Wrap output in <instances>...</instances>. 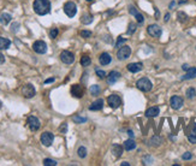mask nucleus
I'll return each instance as SVG.
<instances>
[{
  "label": "nucleus",
  "mask_w": 196,
  "mask_h": 166,
  "mask_svg": "<svg viewBox=\"0 0 196 166\" xmlns=\"http://www.w3.org/2000/svg\"><path fill=\"white\" fill-rule=\"evenodd\" d=\"M33 7H34V11L40 16L49 14L51 11V2L49 0H35L34 4H33Z\"/></svg>",
  "instance_id": "1"
},
{
  "label": "nucleus",
  "mask_w": 196,
  "mask_h": 166,
  "mask_svg": "<svg viewBox=\"0 0 196 166\" xmlns=\"http://www.w3.org/2000/svg\"><path fill=\"white\" fill-rule=\"evenodd\" d=\"M136 87L140 89L141 92L147 93V92H151V90H152V88H153V83L149 81V78L143 77V78H140V80L136 82Z\"/></svg>",
  "instance_id": "2"
},
{
  "label": "nucleus",
  "mask_w": 196,
  "mask_h": 166,
  "mask_svg": "<svg viewBox=\"0 0 196 166\" xmlns=\"http://www.w3.org/2000/svg\"><path fill=\"white\" fill-rule=\"evenodd\" d=\"M64 12L65 14L68 16V17H75L76 14H77V6H76V4L73 2V1H68L65 5H64Z\"/></svg>",
  "instance_id": "3"
},
{
  "label": "nucleus",
  "mask_w": 196,
  "mask_h": 166,
  "mask_svg": "<svg viewBox=\"0 0 196 166\" xmlns=\"http://www.w3.org/2000/svg\"><path fill=\"white\" fill-rule=\"evenodd\" d=\"M35 93H36V90H35L34 85L30 84V83H27V84H24L22 87V95L24 97H27V99L35 97Z\"/></svg>",
  "instance_id": "4"
},
{
  "label": "nucleus",
  "mask_w": 196,
  "mask_h": 166,
  "mask_svg": "<svg viewBox=\"0 0 196 166\" xmlns=\"http://www.w3.org/2000/svg\"><path fill=\"white\" fill-rule=\"evenodd\" d=\"M131 55V48L129 46H122L119 47L118 52H117V58L119 60H125Z\"/></svg>",
  "instance_id": "5"
},
{
  "label": "nucleus",
  "mask_w": 196,
  "mask_h": 166,
  "mask_svg": "<svg viewBox=\"0 0 196 166\" xmlns=\"http://www.w3.org/2000/svg\"><path fill=\"white\" fill-rule=\"evenodd\" d=\"M107 102H108V105H110L111 109L116 110V109H118L122 105V97H119V95L112 94V95H110V97H107Z\"/></svg>",
  "instance_id": "6"
},
{
  "label": "nucleus",
  "mask_w": 196,
  "mask_h": 166,
  "mask_svg": "<svg viewBox=\"0 0 196 166\" xmlns=\"http://www.w3.org/2000/svg\"><path fill=\"white\" fill-rule=\"evenodd\" d=\"M53 140H54V135L52 132H49V131H45L41 135V137H40V141H41V143L45 147H49L53 143Z\"/></svg>",
  "instance_id": "7"
},
{
  "label": "nucleus",
  "mask_w": 196,
  "mask_h": 166,
  "mask_svg": "<svg viewBox=\"0 0 196 166\" xmlns=\"http://www.w3.org/2000/svg\"><path fill=\"white\" fill-rule=\"evenodd\" d=\"M33 49L36 53H39V54H43V53L47 52V45L42 40H37V41H35L33 43Z\"/></svg>",
  "instance_id": "8"
},
{
  "label": "nucleus",
  "mask_w": 196,
  "mask_h": 166,
  "mask_svg": "<svg viewBox=\"0 0 196 166\" xmlns=\"http://www.w3.org/2000/svg\"><path fill=\"white\" fill-rule=\"evenodd\" d=\"M170 105H171V107L173 110H179V109H182V106L184 105V100H183V97H178V95H174V97H171Z\"/></svg>",
  "instance_id": "9"
},
{
  "label": "nucleus",
  "mask_w": 196,
  "mask_h": 166,
  "mask_svg": "<svg viewBox=\"0 0 196 166\" xmlns=\"http://www.w3.org/2000/svg\"><path fill=\"white\" fill-rule=\"evenodd\" d=\"M27 123H28V126L29 129L31 130V131H37L39 129H40V121L36 118V117H34V116H30L28 117V121H27Z\"/></svg>",
  "instance_id": "10"
},
{
  "label": "nucleus",
  "mask_w": 196,
  "mask_h": 166,
  "mask_svg": "<svg viewBox=\"0 0 196 166\" xmlns=\"http://www.w3.org/2000/svg\"><path fill=\"white\" fill-rule=\"evenodd\" d=\"M147 31H148V34H149L152 38H160V36H161V33H163L161 28L159 27L158 24H151V26H148Z\"/></svg>",
  "instance_id": "11"
},
{
  "label": "nucleus",
  "mask_w": 196,
  "mask_h": 166,
  "mask_svg": "<svg viewBox=\"0 0 196 166\" xmlns=\"http://www.w3.org/2000/svg\"><path fill=\"white\" fill-rule=\"evenodd\" d=\"M60 60L64 64H72L75 61V55H73V53L69 52V51H63L60 53Z\"/></svg>",
  "instance_id": "12"
},
{
  "label": "nucleus",
  "mask_w": 196,
  "mask_h": 166,
  "mask_svg": "<svg viewBox=\"0 0 196 166\" xmlns=\"http://www.w3.org/2000/svg\"><path fill=\"white\" fill-rule=\"evenodd\" d=\"M71 94L75 97H82L84 95V87H82L81 84H73L71 87Z\"/></svg>",
  "instance_id": "13"
},
{
  "label": "nucleus",
  "mask_w": 196,
  "mask_h": 166,
  "mask_svg": "<svg viewBox=\"0 0 196 166\" xmlns=\"http://www.w3.org/2000/svg\"><path fill=\"white\" fill-rule=\"evenodd\" d=\"M119 78H120V73H119L118 71H111V72L108 73V76H107V83H108L110 85H112V84H114Z\"/></svg>",
  "instance_id": "14"
},
{
  "label": "nucleus",
  "mask_w": 196,
  "mask_h": 166,
  "mask_svg": "<svg viewBox=\"0 0 196 166\" xmlns=\"http://www.w3.org/2000/svg\"><path fill=\"white\" fill-rule=\"evenodd\" d=\"M142 69H143V64L142 63H131V64L127 65V70L130 72H132V73H136V72L141 71Z\"/></svg>",
  "instance_id": "15"
},
{
  "label": "nucleus",
  "mask_w": 196,
  "mask_h": 166,
  "mask_svg": "<svg viewBox=\"0 0 196 166\" xmlns=\"http://www.w3.org/2000/svg\"><path fill=\"white\" fill-rule=\"evenodd\" d=\"M102 107H104V100H102V99H98V100H95V101L89 106V110L100 111V110H102Z\"/></svg>",
  "instance_id": "16"
},
{
  "label": "nucleus",
  "mask_w": 196,
  "mask_h": 166,
  "mask_svg": "<svg viewBox=\"0 0 196 166\" xmlns=\"http://www.w3.org/2000/svg\"><path fill=\"white\" fill-rule=\"evenodd\" d=\"M159 113H160V109L158 106H153V107H151V109H148L146 111V117L153 118V117H156Z\"/></svg>",
  "instance_id": "17"
},
{
  "label": "nucleus",
  "mask_w": 196,
  "mask_h": 166,
  "mask_svg": "<svg viewBox=\"0 0 196 166\" xmlns=\"http://www.w3.org/2000/svg\"><path fill=\"white\" fill-rule=\"evenodd\" d=\"M195 77H196V68H190L186 71V73L181 77V80L185 81V80H191V78H195Z\"/></svg>",
  "instance_id": "18"
},
{
  "label": "nucleus",
  "mask_w": 196,
  "mask_h": 166,
  "mask_svg": "<svg viewBox=\"0 0 196 166\" xmlns=\"http://www.w3.org/2000/svg\"><path fill=\"white\" fill-rule=\"evenodd\" d=\"M11 19H12V16L10 14L4 12V14H0V24H2V26H7L11 22Z\"/></svg>",
  "instance_id": "19"
},
{
  "label": "nucleus",
  "mask_w": 196,
  "mask_h": 166,
  "mask_svg": "<svg viewBox=\"0 0 196 166\" xmlns=\"http://www.w3.org/2000/svg\"><path fill=\"white\" fill-rule=\"evenodd\" d=\"M99 61L101 65H108L111 63V55L108 53H102L99 57Z\"/></svg>",
  "instance_id": "20"
},
{
  "label": "nucleus",
  "mask_w": 196,
  "mask_h": 166,
  "mask_svg": "<svg viewBox=\"0 0 196 166\" xmlns=\"http://www.w3.org/2000/svg\"><path fill=\"white\" fill-rule=\"evenodd\" d=\"M135 148H136V142L131 137L129 138V140H126L125 142H124V149H125V151L130 152V151H132V149H135Z\"/></svg>",
  "instance_id": "21"
},
{
  "label": "nucleus",
  "mask_w": 196,
  "mask_h": 166,
  "mask_svg": "<svg viewBox=\"0 0 196 166\" xmlns=\"http://www.w3.org/2000/svg\"><path fill=\"white\" fill-rule=\"evenodd\" d=\"M112 154L116 156V158H119V156L123 154V147H122L120 144H118V143L113 144L112 146Z\"/></svg>",
  "instance_id": "22"
},
{
  "label": "nucleus",
  "mask_w": 196,
  "mask_h": 166,
  "mask_svg": "<svg viewBox=\"0 0 196 166\" xmlns=\"http://www.w3.org/2000/svg\"><path fill=\"white\" fill-rule=\"evenodd\" d=\"M188 140L190 143H196V123H194L193 129L190 131V134L188 135Z\"/></svg>",
  "instance_id": "23"
},
{
  "label": "nucleus",
  "mask_w": 196,
  "mask_h": 166,
  "mask_svg": "<svg viewBox=\"0 0 196 166\" xmlns=\"http://www.w3.org/2000/svg\"><path fill=\"white\" fill-rule=\"evenodd\" d=\"M11 46V41L6 38H0V49H7Z\"/></svg>",
  "instance_id": "24"
},
{
  "label": "nucleus",
  "mask_w": 196,
  "mask_h": 166,
  "mask_svg": "<svg viewBox=\"0 0 196 166\" xmlns=\"http://www.w3.org/2000/svg\"><path fill=\"white\" fill-rule=\"evenodd\" d=\"M93 19H94V17L92 16V14H83L82 16V18H81V22L83 23V24H90L92 22H93Z\"/></svg>",
  "instance_id": "25"
},
{
  "label": "nucleus",
  "mask_w": 196,
  "mask_h": 166,
  "mask_svg": "<svg viewBox=\"0 0 196 166\" xmlns=\"http://www.w3.org/2000/svg\"><path fill=\"white\" fill-rule=\"evenodd\" d=\"M149 142H151L152 146H160L163 143V138L160 137V136H153V137L151 138Z\"/></svg>",
  "instance_id": "26"
},
{
  "label": "nucleus",
  "mask_w": 196,
  "mask_h": 166,
  "mask_svg": "<svg viewBox=\"0 0 196 166\" xmlns=\"http://www.w3.org/2000/svg\"><path fill=\"white\" fill-rule=\"evenodd\" d=\"M89 92H90L92 95L96 97V95H99V93H100V87H99L98 84H93V85H90Z\"/></svg>",
  "instance_id": "27"
},
{
  "label": "nucleus",
  "mask_w": 196,
  "mask_h": 166,
  "mask_svg": "<svg viewBox=\"0 0 196 166\" xmlns=\"http://www.w3.org/2000/svg\"><path fill=\"white\" fill-rule=\"evenodd\" d=\"M90 63H92V60H90V58H89L88 55H83V57L81 58V65H82V66H89Z\"/></svg>",
  "instance_id": "28"
},
{
  "label": "nucleus",
  "mask_w": 196,
  "mask_h": 166,
  "mask_svg": "<svg viewBox=\"0 0 196 166\" xmlns=\"http://www.w3.org/2000/svg\"><path fill=\"white\" fill-rule=\"evenodd\" d=\"M72 121H73L75 123H77V124H81V123H85V122H87V118H85V117H81V116H75V117L72 118Z\"/></svg>",
  "instance_id": "29"
},
{
  "label": "nucleus",
  "mask_w": 196,
  "mask_h": 166,
  "mask_svg": "<svg viewBox=\"0 0 196 166\" xmlns=\"http://www.w3.org/2000/svg\"><path fill=\"white\" fill-rule=\"evenodd\" d=\"M77 154H78V156H80V158H82V159L85 158V156H87V148L83 147V146H82V147H80V148H78V151H77Z\"/></svg>",
  "instance_id": "30"
},
{
  "label": "nucleus",
  "mask_w": 196,
  "mask_h": 166,
  "mask_svg": "<svg viewBox=\"0 0 196 166\" xmlns=\"http://www.w3.org/2000/svg\"><path fill=\"white\" fill-rule=\"evenodd\" d=\"M177 17H178V21H179L181 23H185V22L188 21V16L184 14V12H178Z\"/></svg>",
  "instance_id": "31"
},
{
  "label": "nucleus",
  "mask_w": 196,
  "mask_h": 166,
  "mask_svg": "<svg viewBox=\"0 0 196 166\" xmlns=\"http://www.w3.org/2000/svg\"><path fill=\"white\" fill-rule=\"evenodd\" d=\"M43 165L45 166H56L57 165V161L56 160H53V159H45L43 160Z\"/></svg>",
  "instance_id": "32"
},
{
  "label": "nucleus",
  "mask_w": 196,
  "mask_h": 166,
  "mask_svg": "<svg viewBox=\"0 0 196 166\" xmlns=\"http://www.w3.org/2000/svg\"><path fill=\"white\" fill-rule=\"evenodd\" d=\"M135 30H136V26H135L134 23H130V24H129V29H127V31H126V34H127V35H131V34H134V33H135Z\"/></svg>",
  "instance_id": "33"
},
{
  "label": "nucleus",
  "mask_w": 196,
  "mask_h": 166,
  "mask_svg": "<svg viewBox=\"0 0 196 166\" xmlns=\"http://www.w3.org/2000/svg\"><path fill=\"white\" fill-rule=\"evenodd\" d=\"M196 95V90L194 88H189L188 90H186V97H189V99H191L193 97H195Z\"/></svg>",
  "instance_id": "34"
},
{
  "label": "nucleus",
  "mask_w": 196,
  "mask_h": 166,
  "mask_svg": "<svg viewBox=\"0 0 196 166\" xmlns=\"http://www.w3.org/2000/svg\"><path fill=\"white\" fill-rule=\"evenodd\" d=\"M152 163H153V158H152V156L148 155V156H144V158H143V164H144V165H151Z\"/></svg>",
  "instance_id": "35"
},
{
  "label": "nucleus",
  "mask_w": 196,
  "mask_h": 166,
  "mask_svg": "<svg viewBox=\"0 0 196 166\" xmlns=\"http://www.w3.org/2000/svg\"><path fill=\"white\" fill-rule=\"evenodd\" d=\"M58 33H59V30H58L57 28H53V29L49 31V36H51V39H56L57 36H58Z\"/></svg>",
  "instance_id": "36"
},
{
  "label": "nucleus",
  "mask_w": 196,
  "mask_h": 166,
  "mask_svg": "<svg viewBox=\"0 0 196 166\" xmlns=\"http://www.w3.org/2000/svg\"><path fill=\"white\" fill-rule=\"evenodd\" d=\"M59 131H60L61 134H66V131H68V123H63V124L60 125Z\"/></svg>",
  "instance_id": "37"
},
{
  "label": "nucleus",
  "mask_w": 196,
  "mask_h": 166,
  "mask_svg": "<svg viewBox=\"0 0 196 166\" xmlns=\"http://www.w3.org/2000/svg\"><path fill=\"white\" fill-rule=\"evenodd\" d=\"M81 36L84 38V39H88V38L92 36V31H89V30H83V31H81Z\"/></svg>",
  "instance_id": "38"
},
{
  "label": "nucleus",
  "mask_w": 196,
  "mask_h": 166,
  "mask_svg": "<svg viewBox=\"0 0 196 166\" xmlns=\"http://www.w3.org/2000/svg\"><path fill=\"white\" fill-rule=\"evenodd\" d=\"M96 76H98L99 78H105L106 77V72L104 71V70H96Z\"/></svg>",
  "instance_id": "39"
},
{
  "label": "nucleus",
  "mask_w": 196,
  "mask_h": 166,
  "mask_svg": "<svg viewBox=\"0 0 196 166\" xmlns=\"http://www.w3.org/2000/svg\"><path fill=\"white\" fill-rule=\"evenodd\" d=\"M182 158H183V160H190V159L193 158V154L190 152H185L182 155Z\"/></svg>",
  "instance_id": "40"
},
{
  "label": "nucleus",
  "mask_w": 196,
  "mask_h": 166,
  "mask_svg": "<svg viewBox=\"0 0 196 166\" xmlns=\"http://www.w3.org/2000/svg\"><path fill=\"white\" fill-rule=\"evenodd\" d=\"M126 39H123L122 36L120 38H118V40H117V43H116V47H120L123 43H125Z\"/></svg>",
  "instance_id": "41"
},
{
  "label": "nucleus",
  "mask_w": 196,
  "mask_h": 166,
  "mask_svg": "<svg viewBox=\"0 0 196 166\" xmlns=\"http://www.w3.org/2000/svg\"><path fill=\"white\" fill-rule=\"evenodd\" d=\"M135 17H136V21H137L140 24H142V23L144 22V18H143V16H142L141 14H137L136 16H135Z\"/></svg>",
  "instance_id": "42"
},
{
  "label": "nucleus",
  "mask_w": 196,
  "mask_h": 166,
  "mask_svg": "<svg viewBox=\"0 0 196 166\" xmlns=\"http://www.w3.org/2000/svg\"><path fill=\"white\" fill-rule=\"evenodd\" d=\"M129 12L132 14V16H136V14H139V12H137V10H136L134 6H130V7H129Z\"/></svg>",
  "instance_id": "43"
},
{
  "label": "nucleus",
  "mask_w": 196,
  "mask_h": 166,
  "mask_svg": "<svg viewBox=\"0 0 196 166\" xmlns=\"http://www.w3.org/2000/svg\"><path fill=\"white\" fill-rule=\"evenodd\" d=\"M18 27H19V23H14L12 27H11V30H12V31H17V30H18Z\"/></svg>",
  "instance_id": "44"
},
{
  "label": "nucleus",
  "mask_w": 196,
  "mask_h": 166,
  "mask_svg": "<svg viewBox=\"0 0 196 166\" xmlns=\"http://www.w3.org/2000/svg\"><path fill=\"white\" fill-rule=\"evenodd\" d=\"M4 63H5V57L0 53V65H1V64H4Z\"/></svg>",
  "instance_id": "45"
},
{
  "label": "nucleus",
  "mask_w": 196,
  "mask_h": 166,
  "mask_svg": "<svg viewBox=\"0 0 196 166\" xmlns=\"http://www.w3.org/2000/svg\"><path fill=\"white\" fill-rule=\"evenodd\" d=\"M51 82H54V77H52V78H48V80H46L45 83L47 84V83H51Z\"/></svg>",
  "instance_id": "46"
},
{
  "label": "nucleus",
  "mask_w": 196,
  "mask_h": 166,
  "mask_svg": "<svg viewBox=\"0 0 196 166\" xmlns=\"http://www.w3.org/2000/svg\"><path fill=\"white\" fill-rule=\"evenodd\" d=\"M182 69L185 70V71H188V70L190 69V68H189V65H188V64H184V65L182 66Z\"/></svg>",
  "instance_id": "47"
},
{
  "label": "nucleus",
  "mask_w": 196,
  "mask_h": 166,
  "mask_svg": "<svg viewBox=\"0 0 196 166\" xmlns=\"http://www.w3.org/2000/svg\"><path fill=\"white\" fill-rule=\"evenodd\" d=\"M127 135H129V136H130L131 138L134 137V132H132L131 130H127Z\"/></svg>",
  "instance_id": "48"
},
{
  "label": "nucleus",
  "mask_w": 196,
  "mask_h": 166,
  "mask_svg": "<svg viewBox=\"0 0 196 166\" xmlns=\"http://www.w3.org/2000/svg\"><path fill=\"white\" fill-rule=\"evenodd\" d=\"M168 19H170V14H165V18H164V21H165V22H167Z\"/></svg>",
  "instance_id": "49"
},
{
  "label": "nucleus",
  "mask_w": 196,
  "mask_h": 166,
  "mask_svg": "<svg viewBox=\"0 0 196 166\" xmlns=\"http://www.w3.org/2000/svg\"><path fill=\"white\" fill-rule=\"evenodd\" d=\"M174 5H176V2H174V1H172V2L170 4V9H173V7H174Z\"/></svg>",
  "instance_id": "50"
},
{
  "label": "nucleus",
  "mask_w": 196,
  "mask_h": 166,
  "mask_svg": "<svg viewBox=\"0 0 196 166\" xmlns=\"http://www.w3.org/2000/svg\"><path fill=\"white\" fill-rule=\"evenodd\" d=\"M122 166H130V164L126 163V161H124V163H122Z\"/></svg>",
  "instance_id": "51"
},
{
  "label": "nucleus",
  "mask_w": 196,
  "mask_h": 166,
  "mask_svg": "<svg viewBox=\"0 0 196 166\" xmlns=\"http://www.w3.org/2000/svg\"><path fill=\"white\" fill-rule=\"evenodd\" d=\"M186 1H188V0H178V2H179V4H185Z\"/></svg>",
  "instance_id": "52"
},
{
  "label": "nucleus",
  "mask_w": 196,
  "mask_h": 166,
  "mask_svg": "<svg viewBox=\"0 0 196 166\" xmlns=\"http://www.w3.org/2000/svg\"><path fill=\"white\" fill-rule=\"evenodd\" d=\"M87 1H94V0H87Z\"/></svg>",
  "instance_id": "53"
},
{
  "label": "nucleus",
  "mask_w": 196,
  "mask_h": 166,
  "mask_svg": "<svg viewBox=\"0 0 196 166\" xmlns=\"http://www.w3.org/2000/svg\"><path fill=\"white\" fill-rule=\"evenodd\" d=\"M0 109H1V101H0Z\"/></svg>",
  "instance_id": "54"
},
{
  "label": "nucleus",
  "mask_w": 196,
  "mask_h": 166,
  "mask_svg": "<svg viewBox=\"0 0 196 166\" xmlns=\"http://www.w3.org/2000/svg\"><path fill=\"white\" fill-rule=\"evenodd\" d=\"M195 1H196V0H195Z\"/></svg>",
  "instance_id": "55"
}]
</instances>
